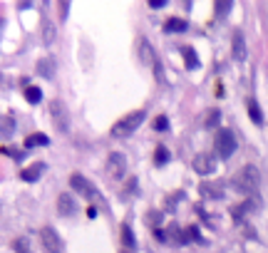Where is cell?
I'll return each mask as SVG.
<instances>
[{
    "mask_svg": "<svg viewBox=\"0 0 268 253\" xmlns=\"http://www.w3.org/2000/svg\"><path fill=\"white\" fill-rule=\"evenodd\" d=\"M144 117H147L144 109L129 112L127 117H122L119 122H114V126H112V137H127V134H132L134 129H139V124L144 122Z\"/></svg>",
    "mask_w": 268,
    "mask_h": 253,
    "instance_id": "6da1fadb",
    "label": "cell"
},
{
    "mask_svg": "<svg viewBox=\"0 0 268 253\" xmlns=\"http://www.w3.org/2000/svg\"><path fill=\"white\" fill-rule=\"evenodd\" d=\"M258 184H261V174H258V169L256 166H243L236 176H234V186L238 189V191H243V194H248V191H256L258 189Z\"/></svg>",
    "mask_w": 268,
    "mask_h": 253,
    "instance_id": "7a4b0ae2",
    "label": "cell"
},
{
    "mask_svg": "<svg viewBox=\"0 0 268 253\" xmlns=\"http://www.w3.org/2000/svg\"><path fill=\"white\" fill-rule=\"evenodd\" d=\"M216 152H219L221 159L234 157V152H236V137H234L231 129H219V134H216Z\"/></svg>",
    "mask_w": 268,
    "mask_h": 253,
    "instance_id": "3957f363",
    "label": "cell"
},
{
    "mask_svg": "<svg viewBox=\"0 0 268 253\" xmlns=\"http://www.w3.org/2000/svg\"><path fill=\"white\" fill-rule=\"evenodd\" d=\"M50 114H52V122H55V126H57L60 132H70V112H67L65 102L52 99V104H50Z\"/></svg>",
    "mask_w": 268,
    "mask_h": 253,
    "instance_id": "277c9868",
    "label": "cell"
},
{
    "mask_svg": "<svg viewBox=\"0 0 268 253\" xmlns=\"http://www.w3.org/2000/svg\"><path fill=\"white\" fill-rule=\"evenodd\" d=\"M70 186L75 189L80 196H85V199H92V196L97 194V186H95L92 181H87L82 174H72V176H70Z\"/></svg>",
    "mask_w": 268,
    "mask_h": 253,
    "instance_id": "5b68a950",
    "label": "cell"
},
{
    "mask_svg": "<svg viewBox=\"0 0 268 253\" xmlns=\"http://www.w3.org/2000/svg\"><path fill=\"white\" fill-rule=\"evenodd\" d=\"M191 164H194V171H196V174H201V176H209V174H214V171H216V159H214L211 154H204V152L196 154Z\"/></svg>",
    "mask_w": 268,
    "mask_h": 253,
    "instance_id": "8992f818",
    "label": "cell"
},
{
    "mask_svg": "<svg viewBox=\"0 0 268 253\" xmlns=\"http://www.w3.org/2000/svg\"><path fill=\"white\" fill-rule=\"evenodd\" d=\"M40 238H42V246L50 251V253H62L65 251V243H62V238L47 226V228H42L40 231Z\"/></svg>",
    "mask_w": 268,
    "mask_h": 253,
    "instance_id": "52a82bcc",
    "label": "cell"
},
{
    "mask_svg": "<svg viewBox=\"0 0 268 253\" xmlns=\"http://www.w3.org/2000/svg\"><path fill=\"white\" fill-rule=\"evenodd\" d=\"M231 55L236 62H243L246 60V40H243V32L236 30L234 37H231Z\"/></svg>",
    "mask_w": 268,
    "mask_h": 253,
    "instance_id": "ba28073f",
    "label": "cell"
},
{
    "mask_svg": "<svg viewBox=\"0 0 268 253\" xmlns=\"http://www.w3.org/2000/svg\"><path fill=\"white\" fill-rule=\"evenodd\" d=\"M107 169H109V174L114 176V179H122L124 176V171H127V164H124V157L122 154H109V159H107Z\"/></svg>",
    "mask_w": 268,
    "mask_h": 253,
    "instance_id": "9c48e42d",
    "label": "cell"
},
{
    "mask_svg": "<svg viewBox=\"0 0 268 253\" xmlns=\"http://www.w3.org/2000/svg\"><path fill=\"white\" fill-rule=\"evenodd\" d=\"M57 211H60L62 216H72V214H75V199L67 194V191L57 196Z\"/></svg>",
    "mask_w": 268,
    "mask_h": 253,
    "instance_id": "30bf717a",
    "label": "cell"
},
{
    "mask_svg": "<svg viewBox=\"0 0 268 253\" xmlns=\"http://www.w3.org/2000/svg\"><path fill=\"white\" fill-rule=\"evenodd\" d=\"M37 75H42L45 80H52V75H55V60L52 57H42L37 62Z\"/></svg>",
    "mask_w": 268,
    "mask_h": 253,
    "instance_id": "8fae6325",
    "label": "cell"
},
{
    "mask_svg": "<svg viewBox=\"0 0 268 253\" xmlns=\"http://www.w3.org/2000/svg\"><path fill=\"white\" fill-rule=\"evenodd\" d=\"M181 57H184L186 70H196V67L201 65L199 57H196V52H194V47H181Z\"/></svg>",
    "mask_w": 268,
    "mask_h": 253,
    "instance_id": "7c38bea8",
    "label": "cell"
},
{
    "mask_svg": "<svg viewBox=\"0 0 268 253\" xmlns=\"http://www.w3.org/2000/svg\"><path fill=\"white\" fill-rule=\"evenodd\" d=\"M184 30H186V20H181V18H169V20L164 23V32H167V35L184 32Z\"/></svg>",
    "mask_w": 268,
    "mask_h": 253,
    "instance_id": "4fadbf2b",
    "label": "cell"
},
{
    "mask_svg": "<svg viewBox=\"0 0 268 253\" xmlns=\"http://www.w3.org/2000/svg\"><path fill=\"white\" fill-rule=\"evenodd\" d=\"M42 171H45V164L40 161V164H35V166H28L20 176H23V181H37V179L42 176Z\"/></svg>",
    "mask_w": 268,
    "mask_h": 253,
    "instance_id": "5bb4252c",
    "label": "cell"
},
{
    "mask_svg": "<svg viewBox=\"0 0 268 253\" xmlns=\"http://www.w3.org/2000/svg\"><path fill=\"white\" fill-rule=\"evenodd\" d=\"M122 243H124L129 251L137 248V238H134V233H132V226H129V223H122Z\"/></svg>",
    "mask_w": 268,
    "mask_h": 253,
    "instance_id": "9a60e30c",
    "label": "cell"
},
{
    "mask_svg": "<svg viewBox=\"0 0 268 253\" xmlns=\"http://www.w3.org/2000/svg\"><path fill=\"white\" fill-rule=\"evenodd\" d=\"M201 194H204L206 199H221L224 196V191H221L219 184H201Z\"/></svg>",
    "mask_w": 268,
    "mask_h": 253,
    "instance_id": "2e32d148",
    "label": "cell"
},
{
    "mask_svg": "<svg viewBox=\"0 0 268 253\" xmlns=\"http://www.w3.org/2000/svg\"><path fill=\"white\" fill-rule=\"evenodd\" d=\"M142 62L144 65H157V55H154V50H152V45L147 42V40H142Z\"/></svg>",
    "mask_w": 268,
    "mask_h": 253,
    "instance_id": "e0dca14e",
    "label": "cell"
},
{
    "mask_svg": "<svg viewBox=\"0 0 268 253\" xmlns=\"http://www.w3.org/2000/svg\"><path fill=\"white\" fill-rule=\"evenodd\" d=\"M248 117L253 124H263V114H261V107L256 99H248Z\"/></svg>",
    "mask_w": 268,
    "mask_h": 253,
    "instance_id": "ac0fdd59",
    "label": "cell"
},
{
    "mask_svg": "<svg viewBox=\"0 0 268 253\" xmlns=\"http://www.w3.org/2000/svg\"><path fill=\"white\" fill-rule=\"evenodd\" d=\"M50 144V139L45 137V134H30L28 139H25V147L28 149H33V147H47Z\"/></svg>",
    "mask_w": 268,
    "mask_h": 253,
    "instance_id": "d6986e66",
    "label": "cell"
},
{
    "mask_svg": "<svg viewBox=\"0 0 268 253\" xmlns=\"http://www.w3.org/2000/svg\"><path fill=\"white\" fill-rule=\"evenodd\" d=\"M253 209V201H243V204H238L236 209H231V216H234V221H241L248 211Z\"/></svg>",
    "mask_w": 268,
    "mask_h": 253,
    "instance_id": "ffe728a7",
    "label": "cell"
},
{
    "mask_svg": "<svg viewBox=\"0 0 268 253\" xmlns=\"http://www.w3.org/2000/svg\"><path fill=\"white\" fill-rule=\"evenodd\" d=\"M25 99H28L30 104H40V102H42V90H37V87H25Z\"/></svg>",
    "mask_w": 268,
    "mask_h": 253,
    "instance_id": "44dd1931",
    "label": "cell"
},
{
    "mask_svg": "<svg viewBox=\"0 0 268 253\" xmlns=\"http://www.w3.org/2000/svg\"><path fill=\"white\" fill-rule=\"evenodd\" d=\"M231 8H234V3H229V0H219V3H214V13L219 18H226L231 13Z\"/></svg>",
    "mask_w": 268,
    "mask_h": 253,
    "instance_id": "7402d4cb",
    "label": "cell"
},
{
    "mask_svg": "<svg viewBox=\"0 0 268 253\" xmlns=\"http://www.w3.org/2000/svg\"><path fill=\"white\" fill-rule=\"evenodd\" d=\"M169 161V149L167 147H157V152H154V164L157 166H164Z\"/></svg>",
    "mask_w": 268,
    "mask_h": 253,
    "instance_id": "603a6c76",
    "label": "cell"
},
{
    "mask_svg": "<svg viewBox=\"0 0 268 253\" xmlns=\"http://www.w3.org/2000/svg\"><path fill=\"white\" fill-rule=\"evenodd\" d=\"M219 122H221V112L219 109H211L209 117H206V126H209V129H214V126H219Z\"/></svg>",
    "mask_w": 268,
    "mask_h": 253,
    "instance_id": "cb8c5ba5",
    "label": "cell"
},
{
    "mask_svg": "<svg viewBox=\"0 0 268 253\" xmlns=\"http://www.w3.org/2000/svg\"><path fill=\"white\" fill-rule=\"evenodd\" d=\"M13 129H15V122H13V117H3V134L8 137V134H13Z\"/></svg>",
    "mask_w": 268,
    "mask_h": 253,
    "instance_id": "d4e9b609",
    "label": "cell"
},
{
    "mask_svg": "<svg viewBox=\"0 0 268 253\" xmlns=\"http://www.w3.org/2000/svg\"><path fill=\"white\" fill-rule=\"evenodd\" d=\"M154 129H157V132H167V129H169V119H167V117H157Z\"/></svg>",
    "mask_w": 268,
    "mask_h": 253,
    "instance_id": "484cf974",
    "label": "cell"
},
{
    "mask_svg": "<svg viewBox=\"0 0 268 253\" xmlns=\"http://www.w3.org/2000/svg\"><path fill=\"white\" fill-rule=\"evenodd\" d=\"M184 236H186V243L189 241H199V228L196 226H189V228H184Z\"/></svg>",
    "mask_w": 268,
    "mask_h": 253,
    "instance_id": "4316f807",
    "label": "cell"
},
{
    "mask_svg": "<svg viewBox=\"0 0 268 253\" xmlns=\"http://www.w3.org/2000/svg\"><path fill=\"white\" fill-rule=\"evenodd\" d=\"M52 32H55V28H52L50 23H45V42H47V45L52 42Z\"/></svg>",
    "mask_w": 268,
    "mask_h": 253,
    "instance_id": "83f0119b",
    "label": "cell"
},
{
    "mask_svg": "<svg viewBox=\"0 0 268 253\" xmlns=\"http://www.w3.org/2000/svg\"><path fill=\"white\" fill-rule=\"evenodd\" d=\"M60 10H62V13H60V18L65 20V18H67V10H70V3H60Z\"/></svg>",
    "mask_w": 268,
    "mask_h": 253,
    "instance_id": "f1b7e54d",
    "label": "cell"
},
{
    "mask_svg": "<svg viewBox=\"0 0 268 253\" xmlns=\"http://www.w3.org/2000/svg\"><path fill=\"white\" fill-rule=\"evenodd\" d=\"M147 221H149V223H159V221H162V214H149Z\"/></svg>",
    "mask_w": 268,
    "mask_h": 253,
    "instance_id": "f546056e",
    "label": "cell"
},
{
    "mask_svg": "<svg viewBox=\"0 0 268 253\" xmlns=\"http://www.w3.org/2000/svg\"><path fill=\"white\" fill-rule=\"evenodd\" d=\"M15 248H20V253H28V246H25V241H15Z\"/></svg>",
    "mask_w": 268,
    "mask_h": 253,
    "instance_id": "4dcf8cb0",
    "label": "cell"
},
{
    "mask_svg": "<svg viewBox=\"0 0 268 253\" xmlns=\"http://www.w3.org/2000/svg\"><path fill=\"white\" fill-rule=\"evenodd\" d=\"M149 8H164V0H152Z\"/></svg>",
    "mask_w": 268,
    "mask_h": 253,
    "instance_id": "1f68e13d",
    "label": "cell"
},
{
    "mask_svg": "<svg viewBox=\"0 0 268 253\" xmlns=\"http://www.w3.org/2000/svg\"><path fill=\"white\" fill-rule=\"evenodd\" d=\"M87 216H90V219H97V209L90 206V209H87Z\"/></svg>",
    "mask_w": 268,
    "mask_h": 253,
    "instance_id": "d6a6232c",
    "label": "cell"
},
{
    "mask_svg": "<svg viewBox=\"0 0 268 253\" xmlns=\"http://www.w3.org/2000/svg\"><path fill=\"white\" fill-rule=\"evenodd\" d=\"M122 253H124V251H122Z\"/></svg>",
    "mask_w": 268,
    "mask_h": 253,
    "instance_id": "836d02e7",
    "label": "cell"
}]
</instances>
